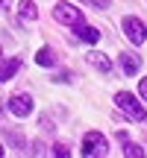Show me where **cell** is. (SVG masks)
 I'll return each instance as SVG.
<instances>
[{"instance_id": "3", "label": "cell", "mask_w": 147, "mask_h": 158, "mask_svg": "<svg viewBox=\"0 0 147 158\" xmlns=\"http://www.w3.org/2000/svg\"><path fill=\"white\" fill-rule=\"evenodd\" d=\"M53 18L59 23H65V27H77V23H82V9H77L74 3H56L53 6Z\"/></svg>"}, {"instance_id": "9", "label": "cell", "mask_w": 147, "mask_h": 158, "mask_svg": "<svg viewBox=\"0 0 147 158\" xmlns=\"http://www.w3.org/2000/svg\"><path fill=\"white\" fill-rule=\"evenodd\" d=\"M18 15H21L24 21H35V18H38V6H35L33 0H21V3H18Z\"/></svg>"}, {"instance_id": "16", "label": "cell", "mask_w": 147, "mask_h": 158, "mask_svg": "<svg viewBox=\"0 0 147 158\" xmlns=\"http://www.w3.org/2000/svg\"><path fill=\"white\" fill-rule=\"evenodd\" d=\"M0 155H3V147H0Z\"/></svg>"}, {"instance_id": "17", "label": "cell", "mask_w": 147, "mask_h": 158, "mask_svg": "<svg viewBox=\"0 0 147 158\" xmlns=\"http://www.w3.org/2000/svg\"><path fill=\"white\" fill-rule=\"evenodd\" d=\"M0 3H6V0H0Z\"/></svg>"}, {"instance_id": "1", "label": "cell", "mask_w": 147, "mask_h": 158, "mask_svg": "<svg viewBox=\"0 0 147 158\" xmlns=\"http://www.w3.org/2000/svg\"><path fill=\"white\" fill-rule=\"evenodd\" d=\"M115 106H118V108H121V111H124L130 120H147V111L141 108V102H138L132 94H127V91L115 94Z\"/></svg>"}, {"instance_id": "10", "label": "cell", "mask_w": 147, "mask_h": 158, "mask_svg": "<svg viewBox=\"0 0 147 158\" xmlns=\"http://www.w3.org/2000/svg\"><path fill=\"white\" fill-rule=\"evenodd\" d=\"M121 68H124V73H138V70H141V59L138 56H130V53H124V56H121Z\"/></svg>"}, {"instance_id": "5", "label": "cell", "mask_w": 147, "mask_h": 158, "mask_svg": "<svg viewBox=\"0 0 147 158\" xmlns=\"http://www.w3.org/2000/svg\"><path fill=\"white\" fill-rule=\"evenodd\" d=\"M9 111L15 114V117H27V114L33 111V97L29 94H15L9 100Z\"/></svg>"}, {"instance_id": "4", "label": "cell", "mask_w": 147, "mask_h": 158, "mask_svg": "<svg viewBox=\"0 0 147 158\" xmlns=\"http://www.w3.org/2000/svg\"><path fill=\"white\" fill-rule=\"evenodd\" d=\"M106 149H109V143H106V138L100 132H85V138H82V155L85 158L106 155Z\"/></svg>"}, {"instance_id": "11", "label": "cell", "mask_w": 147, "mask_h": 158, "mask_svg": "<svg viewBox=\"0 0 147 158\" xmlns=\"http://www.w3.org/2000/svg\"><path fill=\"white\" fill-rule=\"evenodd\" d=\"M35 62H38L41 68H53V64H56V53H53V47H41V50L35 53Z\"/></svg>"}, {"instance_id": "2", "label": "cell", "mask_w": 147, "mask_h": 158, "mask_svg": "<svg viewBox=\"0 0 147 158\" xmlns=\"http://www.w3.org/2000/svg\"><path fill=\"white\" fill-rule=\"evenodd\" d=\"M121 27H124V35L132 41V44H144L147 41V27H144V21L141 18H132V15H127L124 21H121Z\"/></svg>"}, {"instance_id": "7", "label": "cell", "mask_w": 147, "mask_h": 158, "mask_svg": "<svg viewBox=\"0 0 147 158\" xmlns=\"http://www.w3.org/2000/svg\"><path fill=\"white\" fill-rule=\"evenodd\" d=\"M21 70V56H12V59H0V82H9L12 76Z\"/></svg>"}, {"instance_id": "15", "label": "cell", "mask_w": 147, "mask_h": 158, "mask_svg": "<svg viewBox=\"0 0 147 158\" xmlns=\"http://www.w3.org/2000/svg\"><path fill=\"white\" fill-rule=\"evenodd\" d=\"M0 114H3V106H0Z\"/></svg>"}, {"instance_id": "13", "label": "cell", "mask_w": 147, "mask_h": 158, "mask_svg": "<svg viewBox=\"0 0 147 158\" xmlns=\"http://www.w3.org/2000/svg\"><path fill=\"white\" fill-rule=\"evenodd\" d=\"M53 155H56V158H68L71 152H68V147H62V143H56V147H53Z\"/></svg>"}, {"instance_id": "14", "label": "cell", "mask_w": 147, "mask_h": 158, "mask_svg": "<svg viewBox=\"0 0 147 158\" xmlns=\"http://www.w3.org/2000/svg\"><path fill=\"white\" fill-rule=\"evenodd\" d=\"M138 94H141V100H147V76L141 79V85H138Z\"/></svg>"}, {"instance_id": "12", "label": "cell", "mask_w": 147, "mask_h": 158, "mask_svg": "<svg viewBox=\"0 0 147 158\" xmlns=\"http://www.w3.org/2000/svg\"><path fill=\"white\" fill-rule=\"evenodd\" d=\"M124 155H127V158H141V155H144V149L127 138V141H124Z\"/></svg>"}, {"instance_id": "8", "label": "cell", "mask_w": 147, "mask_h": 158, "mask_svg": "<svg viewBox=\"0 0 147 158\" xmlns=\"http://www.w3.org/2000/svg\"><path fill=\"white\" fill-rule=\"evenodd\" d=\"M77 38L79 41H85V44H97V41H100V29L97 27H88V23H77Z\"/></svg>"}, {"instance_id": "6", "label": "cell", "mask_w": 147, "mask_h": 158, "mask_svg": "<svg viewBox=\"0 0 147 158\" xmlns=\"http://www.w3.org/2000/svg\"><path fill=\"white\" fill-rule=\"evenodd\" d=\"M85 62H88L91 68H97L100 73H109V70H112V59H109L106 53H100V50H91L88 56H85Z\"/></svg>"}]
</instances>
